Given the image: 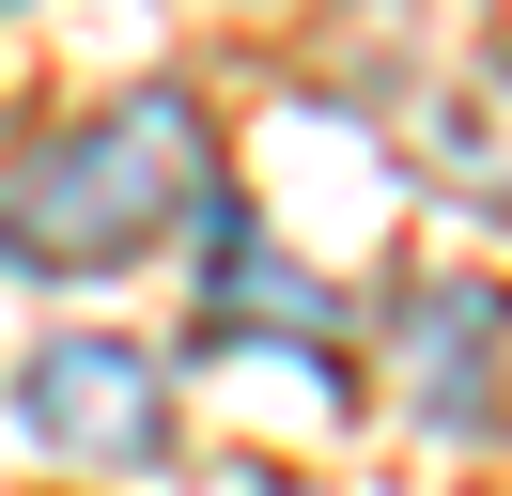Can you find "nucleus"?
<instances>
[{"instance_id": "2", "label": "nucleus", "mask_w": 512, "mask_h": 496, "mask_svg": "<svg viewBox=\"0 0 512 496\" xmlns=\"http://www.w3.org/2000/svg\"><path fill=\"white\" fill-rule=\"evenodd\" d=\"M16 434L63 450V465H94V481H156L171 465V388H156V357L125 326H63L16 372Z\"/></svg>"}, {"instance_id": "1", "label": "nucleus", "mask_w": 512, "mask_h": 496, "mask_svg": "<svg viewBox=\"0 0 512 496\" xmlns=\"http://www.w3.org/2000/svg\"><path fill=\"white\" fill-rule=\"evenodd\" d=\"M218 202V140H202L187 78H140L109 109H78L63 140H32V171H0V264L16 279H125L171 217Z\"/></svg>"}, {"instance_id": "4", "label": "nucleus", "mask_w": 512, "mask_h": 496, "mask_svg": "<svg viewBox=\"0 0 512 496\" xmlns=\"http://www.w3.org/2000/svg\"><path fill=\"white\" fill-rule=\"evenodd\" d=\"M419 171H435L450 202L512 217V47H497V62H466V78L419 109Z\"/></svg>"}, {"instance_id": "5", "label": "nucleus", "mask_w": 512, "mask_h": 496, "mask_svg": "<svg viewBox=\"0 0 512 496\" xmlns=\"http://www.w3.org/2000/svg\"><path fill=\"white\" fill-rule=\"evenodd\" d=\"M0 16H16V0H0Z\"/></svg>"}, {"instance_id": "3", "label": "nucleus", "mask_w": 512, "mask_h": 496, "mask_svg": "<svg viewBox=\"0 0 512 496\" xmlns=\"http://www.w3.org/2000/svg\"><path fill=\"white\" fill-rule=\"evenodd\" d=\"M388 341H404V388H419V419H435V434H481V419H497V403H481V357L512 341L497 279H419V295L388 310Z\"/></svg>"}]
</instances>
